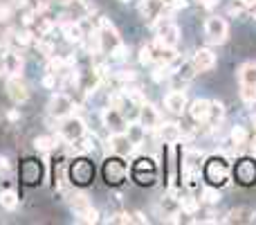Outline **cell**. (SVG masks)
Instances as JSON below:
<instances>
[{
    "label": "cell",
    "instance_id": "5b68a950",
    "mask_svg": "<svg viewBox=\"0 0 256 225\" xmlns=\"http://www.w3.org/2000/svg\"><path fill=\"white\" fill-rule=\"evenodd\" d=\"M97 36H99V43H102V52H108V54H110L112 50L117 48V45H121L119 32L115 30V25H112L108 18H99Z\"/></svg>",
    "mask_w": 256,
    "mask_h": 225
},
{
    "label": "cell",
    "instance_id": "f1b7e54d",
    "mask_svg": "<svg viewBox=\"0 0 256 225\" xmlns=\"http://www.w3.org/2000/svg\"><path fill=\"white\" fill-rule=\"evenodd\" d=\"M241 99L245 104H256V86H252V83H241Z\"/></svg>",
    "mask_w": 256,
    "mask_h": 225
},
{
    "label": "cell",
    "instance_id": "d590c367",
    "mask_svg": "<svg viewBox=\"0 0 256 225\" xmlns=\"http://www.w3.org/2000/svg\"><path fill=\"white\" fill-rule=\"evenodd\" d=\"M110 223H133V214H124V212H121V214H115L110 219Z\"/></svg>",
    "mask_w": 256,
    "mask_h": 225
},
{
    "label": "cell",
    "instance_id": "b9f144b4",
    "mask_svg": "<svg viewBox=\"0 0 256 225\" xmlns=\"http://www.w3.org/2000/svg\"><path fill=\"white\" fill-rule=\"evenodd\" d=\"M254 18H256V9H254Z\"/></svg>",
    "mask_w": 256,
    "mask_h": 225
},
{
    "label": "cell",
    "instance_id": "8fae6325",
    "mask_svg": "<svg viewBox=\"0 0 256 225\" xmlns=\"http://www.w3.org/2000/svg\"><path fill=\"white\" fill-rule=\"evenodd\" d=\"M126 173H128V169H126L124 160H119V156L106 160V165H103V176H106V180L110 185H119L126 178Z\"/></svg>",
    "mask_w": 256,
    "mask_h": 225
},
{
    "label": "cell",
    "instance_id": "1f68e13d",
    "mask_svg": "<svg viewBox=\"0 0 256 225\" xmlns=\"http://www.w3.org/2000/svg\"><path fill=\"white\" fill-rule=\"evenodd\" d=\"M180 212H184V214H196V212H198V201H196V198H182V201H180Z\"/></svg>",
    "mask_w": 256,
    "mask_h": 225
},
{
    "label": "cell",
    "instance_id": "52a82bcc",
    "mask_svg": "<svg viewBox=\"0 0 256 225\" xmlns=\"http://www.w3.org/2000/svg\"><path fill=\"white\" fill-rule=\"evenodd\" d=\"M205 36H207L209 43H225L229 36V25L225 18L220 16H211L205 23Z\"/></svg>",
    "mask_w": 256,
    "mask_h": 225
},
{
    "label": "cell",
    "instance_id": "484cf974",
    "mask_svg": "<svg viewBox=\"0 0 256 225\" xmlns=\"http://www.w3.org/2000/svg\"><path fill=\"white\" fill-rule=\"evenodd\" d=\"M0 207H5V210H16V207H18V194L11 191V189L0 191Z\"/></svg>",
    "mask_w": 256,
    "mask_h": 225
},
{
    "label": "cell",
    "instance_id": "7a4b0ae2",
    "mask_svg": "<svg viewBox=\"0 0 256 225\" xmlns=\"http://www.w3.org/2000/svg\"><path fill=\"white\" fill-rule=\"evenodd\" d=\"M153 27H155V34H157V41L159 43L169 45V48H175L180 41V27L169 20L166 16H159L157 20H153Z\"/></svg>",
    "mask_w": 256,
    "mask_h": 225
},
{
    "label": "cell",
    "instance_id": "8992f818",
    "mask_svg": "<svg viewBox=\"0 0 256 225\" xmlns=\"http://www.w3.org/2000/svg\"><path fill=\"white\" fill-rule=\"evenodd\" d=\"M70 207H72L79 223H97L99 221L97 210L90 205V201H88L83 194H74L72 198H70Z\"/></svg>",
    "mask_w": 256,
    "mask_h": 225
},
{
    "label": "cell",
    "instance_id": "ba28073f",
    "mask_svg": "<svg viewBox=\"0 0 256 225\" xmlns=\"http://www.w3.org/2000/svg\"><path fill=\"white\" fill-rule=\"evenodd\" d=\"M72 111H74V102H72V97L65 93H56L52 97V102H50V115L56 119L72 115Z\"/></svg>",
    "mask_w": 256,
    "mask_h": 225
},
{
    "label": "cell",
    "instance_id": "9c48e42d",
    "mask_svg": "<svg viewBox=\"0 0 256 225\" xmlns=\"http://www.w3.org/2000/svg\"><path fill=\"white\" fill-rule=\"evenodd\" d=\"M108 149H110L115 156L124 158V156H131L133 151H135V144H133V140L126 133L117 131L110 135V140H108Z\"/></svg>",
    "mask_w": 256,
    "mask_h": 225
},
{
    "label": "cell",
    "instance_id": "3957f363",
    "mask_svg": "<svg viewBox=\"0 0 256 225\" xmlns=\"http://www.w3.org/2000/svg\"><path fill=\"white\" fill-rule=\"evenodd\" d=\"M229 165L225 158H209L205 165V178L211 185H225L229 180Z\"/></svg>",
    "mask_w": 256,
    "mask_h": 225
},
{
    "label": "cell",
    "instance_id": "8d00e7d4",
    "mask_svg": "<svg viewBox=\"0 0 256 225\" xmlns=\"http://www.w3.org/2000/svg\"><path fill=\"white\" fill-rule=\"evenodd\" d=\"M43 86H45V88H54V86H56V74H54V72H48V74H45Z\"/></svg>",
    "mask_w": 256,
    "mask_h": 225
},
{
    "label": "cell",
    "instance_id": "836d02e7",
    "mask_svg": "<svg viewBox=\"0 0 256 225\" xmlns=\"http://www.w3.org/2000/svg\"><path fill=\"white\" fill-rule=\"evenodd\" d=\"M126 56H128V48H126L124 43L117 45V48L110 52V59H112V61H124Z\"/></svg>",
    "mask_w": 256,
    "mask_h": 225
},
{
    "label": "cell",
    "instance_id": "d6a6232c",
    "mask_svg": "<svg viewBox=\"0 0 256 225\" xmlns=\"http://www.w3.org/2000/svg\"><path fill=\"white\" fill-rule=\"evenodd\" d=\"M34 147L39 149V151H50V149L54 147V137H36Z\"/></svg>",
    "mask_w": 256,
    "mask_h": 225
},
{
    "label": "cell",
    "instance_id": "9a60e30c",
    "mask_svg": "<svg viewBox=\"0 0 256 225\" xmlns=\"http://www.w3.org/2000/svg\"><path fill=\"white\" fill-rule=\"evenodd\" d=\"M234 173H236V180L243 182V185H252V182H256V165L252 160H241L236 165V169H234Z\"/></svg>",
    "mask_w": 256,
    "mask_h": 225
},
{
    "label": "cell",
    "instance_id": "7402d4cb",
    "mask_svg": "<svg viewBox=\"0 0 256 225\" xmlns=\"http://www.w3.org/2000/svg\"><path fill=\"white\" fill-rule=\"evenodd\" d=\"M225 119V106L220 102H209V115H207V124L218 126Z\"/></svg>",
    "mask_w": 256,
    "mask_h": 225
},
{
    "label": "cell",
    "instance_id": "44dd1931",
    "mask_svg": "<svg viewBox=\"0 0 256 225\" xmlns=\"http://www.w3.org/2000/svg\"><path fill=\"white\" fill-rule=\"evenodd\" d=\"M142 16L149 20H157L162 16V0H144L142 2Z\"/></svg>",
    "mask_w": 256,
    "mask_h": 225
},
{
    "label": "cell",
    "instance_id": "e0dca14e",
    "mask_svg": "<svg viewBox=\"0 0 256 225\" xmlns=\"http://www.w3.org/2000/svg\"><path fill=\"white\" fill-rule=\"evenodd\" d=\"M2 72L9 77H20L23 72V59L16 52H5L2 54Z\"/></svg>",
    "mask_w": 256,
    "mask_h": 225
},
{
    "label": "cell",
    "instance_id": "603a6c76",
    "mask_svg": "<svg viewBox=\"0 0 256 225\" xmlns=\"http://www.w3.org/2000/svg\"><path fill=\"white\" fill-rule=\"evenodd\" d=\"M103 122L106 126H112V128H121L124 126V112H119L117 108H106L103 111Z\"/></svg>",
    "mask_w": 256,
    "mask_h": 225
},
{
    "label": "cell",
    "instance_id": "83f0119b",
    "mask_svg": "<svg viewBox=\"0 0 256 225\" xmlns=\"http://www.w3.org/2000/svg\"><path fill=\"white\" fill-rule=\"evenodd\" d=\"M162 210H164V216H178L180 201L173 196H162Z\"/></svg>",
    "mask_w": 256,
    "mask_h": 225
},
{
    "label": "cell",
    "instance_id": "60d3db41",
    "mask_svg": "<svg viewBox=\"0 0 256 225\" xmlns=\"http://www.w3.org/2000/svg\"><path fill=\"white\" fill-rule=\"evenodd\" d=\"M121 2H131V0H121Z\"/></svg>",
    "mask_w": 256,
    "mask_h": 225
},
{
    "label": "cell",
    "instance_id": "277c9868",
    "mask_svg": "<svg viewBox=\"0 0 256 225\" xmlns=\"http://www.w3.org/2000/svg\"><path fill=\"white\" fill-rule=\"evenodd\" d=\"M58 135H61V140L74 144L77 140H81V137L86 135V122H83L81 117L68 115V117H63L61 126H58Z\"/></svg>",
    "mask_w": 256,
    "mask_h": 225
},
{
    "label": "cell",
    "instance_id": "30bf717a",
    "mask_svg": "<svg viewBox=\"0 0 256 225\" xmlns=\"http://www.w3.org/2000/svg\"><path fill=\"white\" fill-rule=\"evenodd\" d=\"M137 119H140V124L146 131H157V126L162 124V115L157 112V108H155L153 104H146V102L140 106Z\"/></svg>",
    "mask_w": 256,
    "mask_h": 225
},
{
    "label": "cell",
    "instance_id": "74e56055",
    "mask_svg": "<svg viewBox=\"0 0 256 225\" xmlns=\"http://www.w3.org/2000/svg\"><path fill=\"white\" fill-rule=\"evenodd\" d=\"M117 79H119V81H135V72H133V70H124V72L117 74Z\"/></svg>",
    "mask_w": 256,
    "mask_h": 225
},
{
    "label": "cell",
    "instance_id": "f546056e",
    "mask_svg": "<svg viewBox=\"0 0 256 225\" xmlns=\"http://www.w3.org/2000/svg\"><path fill=\"white\" fill-rule=\"evenodd\" d=\"M229 137H232V142L236 144V147H243V144H247V131L243 126H234L232 133H229Z\"/></svg>",
    "mask_w": 256,
    "mask_h": 225
},
{
    "label": "cell",
    "instance_id": "ac0fdd59",
    "mask_svg": "<svg viewBox=\"0 0 256 225\" xmlns=\"http://www.w3.org/2000/svg\"><path fill=\"white\" fill-rule=\"evenodd\" d=\"M189 115L191 119L198 124H207V115H209V102L207 99H196L191 106H189Z\"/></svg>",
    "mask_w": 256,
    "mask_h": 225
},
{
    "label": "cell",
    "instance_id": "4fadbf2b",
    "mask_svg": "<svg viewBox=\"0 0 256 225\" xmlns=\"http://www.w3.org/2000/svg\"><path fill=\"white\" fill-rule=\"evenodd\" d=\"M7 95H9L16 104H23V102L29 99V90H27V86H25V81L20 77L7 79Z\"/></svg>",
    "mask_w": 256,
    "mask_h": 225
},
{
    "label": "cell",
    "instance_id": "5bb4252c",
    "mask_svg": "<svg viewBox=\"0 0 256 225\" xmlns=\"http://www.w3.org/2000/svg\"><path fill=\"white\" fill-rule=\"evenodd\" d=\"M164 106L169 108L173 115H182L184 111H187V95H184V90H171L169 95L164 97Z\"/></svg>",
    "mask_w": 256,
    "mask_h": 225
},
{
    "label": "cell",
    "instance_id": "6da1fadb",
    "mask_svg": "<svg viewBox=\"0 0 256 225\" xmlns=\"http://www.w3.org/2000/svg\"><path fill=\"white\" fill-rule=\"evenodd\" d=\"M140 61L144 65H171L175 61V48H169L155 39L140 50Z\"/></svg>",
    "mask_w": 256,
    "mask_h": 225
},
{
    "label": "cell",
    "instance_id": "ffe728a7",
    "mask_svg": "<svg viewBox=\"0 0 256 225\" xmlns=\"http://www.w3.org/2000/svg\"><path fill=\"white\" fill-rule=\"evenodd\" d=\"M252 221H254V212L250 207H236L227 214L225 223H252Z\"/></svg>",
    "mask_w": 256,
    "mask_h": 225
},
{
    "label": "cell",
    "instance_id": "4316f807",
    "mask_svg": "<svg viewBox=\"0 0 256 225\" xmlns=\"http://www.w3.org/2000/svg\"><path fill=\"white\" fill-rule=\"evenodd\" d=\"M126 135L131 137V140H133V144H135V147H137V144H142V140H144V135H146V128L142 126L140 122H137V124H128V128H126Z\"/></svg>",
    "mask_w": 256,
    "mask_h": 225
},
{
    "label": "cell",
    "instance_id": "2e32d148",
    "mask_svg": "<svg viewBox=\"0 0 256 225\" xmlns=\"http://www.w3.org/2000/svg\"><path fill=\"white\" fill-rule=\"evenodd\" d=\"M159 137L164 140L166 144H178L182 140V126L175 122H166V124H159L157 126Z\"/></svg>",
    "mask_w": 256,
    "mask_h": 225
},
{
    "label": "cell",
    "instance_id": "7c38bea8",
    "mask_svg": "<svg viewBox=\"0 0 256 225\" xmlns=\"http://www.w3.org/2000/svg\"><path fill=\"white\" fill-rule=\"evenodd\" d=\"M191 65H194L196 72H209L216 65V54L207 48L196 50V54L191 56Z\"/></svg>",
    "mask_w": 256,
    "mask_h": 225
},
{
    "label": "cell",
    "instance_id": "4dcf8cb0",
    "mask_svg": "<svg viewBox=\"0 0 256 225\" xmlns=\"http://www.w3.org/2000/svg\"><path fill=\"white\" fill-rule=\"evenodd\" d=\"M200 196H203V201L209 203V205H213V203L220 201V194H218L216 187H205V189L200 191Z\"/></svg>",
    "mask_w": 256,
    "mask_h": 225
},
{
    "label": "cell",
    "instance_id": "d4e9b609",
    "mask_svg": "<svg viewBox=\"0 0 256 225\" xmlns=\"http://www.w3.org/2000/svg\"><path fill=\"white\" fill-rule=\"evenodd\" d=\"M72 176H74V180H79V182H88L92 178V169H90V165L88 162H77L74 165V169H72Z\"/></svg>",
    "mask_w": 256,
    "mask_h": 225
},
{
    "label": "cell",
    "instance_id": "e575fe53",
    "mask_svg": "<svg viewBox=\"0 0 256 225\" xmlns=\"http://www.w3.org/2000/svg\"><path fill=\"white\" fill-rule=\"evenodd\" d=\"M14 41L18 45H29L32 43V34H29V32H23V34H20L18 32V34H14Z\"/></svg>",
    "mask_w": 256,
    "mask_h": 225
},
{
    "label": "cell",
    "instance_id": "d6986e66",
    "mask_svg": "<svg viewBox=\"0 0 256 225\" xmlns=\"http://www.w3.org/2000/svg\"><path fill=\"white\" fill-rule=\"evenodd\" d=\"M61 32L70 43H81L83 41V30H81V25H79L77 20H65V23L61 25Z\"/></svg>",
    "mask_w": 256,
    "mask_h": 225
},
{
    "label": "cell",
    "instance_id": "f35d334b",
    "mask_svg": "<svg viewBox=\"0 0 256 225\" xmlns=\"http://www.w3.org/2000/svg\"><path fill=\"white\" fill-rule=\"evenodd\" d=\"M133 223H149V221H146V216L142 214V212H135V214H133Z\"/></svg>",
    "mask_w": 256,
    "mask_h": 225
},
{
    "label": "cell",
    "instance_id": "cb8c5ba5",
    "mask_svg": "<svg viewBox=\"0 0 256 225\" xmlns=\"http://www.w3.org/2000/svg\"><path fill=\"white\" fill-rule=\"evenodd\" d=\"M238 81L256 86V63H243L238 68Z\"/></svg>",
    "mask_w": 256,
    "mask_h": 225
},
{
    "label": "cell",
    "instance_id": "ab89813d",
    "mask_svg": "<svg viewBox=\"0 0 256 225\" xmlns=\"http://www.w3.org/2000/svg\"><path fill=\"white\" fill-rule=\"evenodd\" d=\"M198 2H200L203 7H207V9H211V7H216L218 0H198Z\"/></svg>",
    "mask_w": 256,
    "mask_h": 225
}]
</instances>
